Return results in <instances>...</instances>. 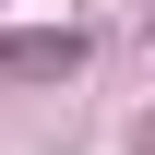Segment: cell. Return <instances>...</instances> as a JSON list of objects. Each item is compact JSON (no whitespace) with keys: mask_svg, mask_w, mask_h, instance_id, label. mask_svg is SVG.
I'll return each instance as SVG.
<instances>
[{"mask_svg":"<svg viewBox=\"0 0 155 155\" xmlns=\"http://www.w3.org/2000/svg\"><path fill=\"white\" fill-rule=\"evenodd\" d=\"M72 60H84V36H12V48H0V72L48 84V72H72Z\"/></svg>","mask_w":155,"mask_h":155,"instance_id":"cell-1","label":"cell"}]
</instances>
